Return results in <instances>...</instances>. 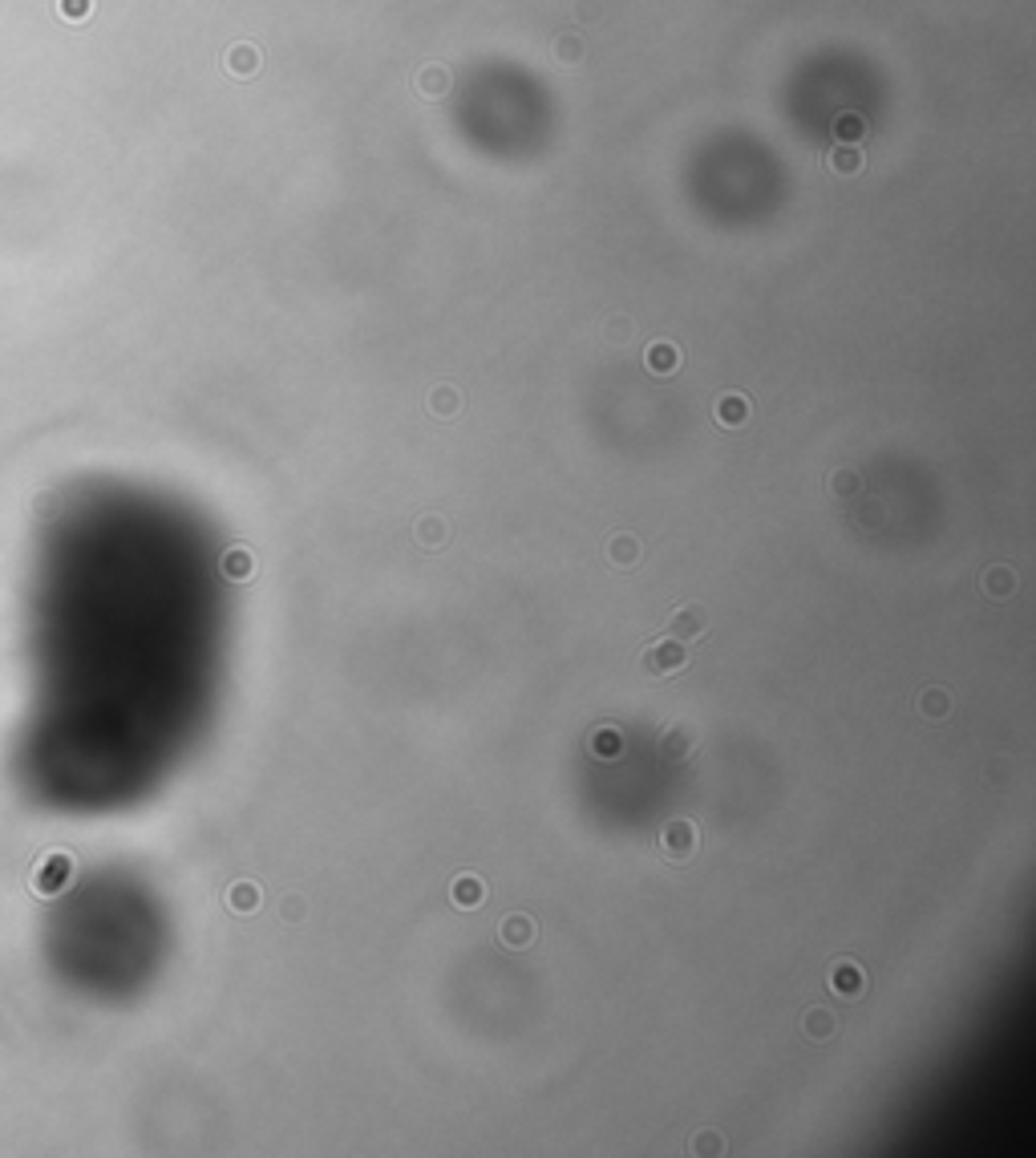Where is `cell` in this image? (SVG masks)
<instances>
[{"mask_svg": "<svg viewBox=\"0 0 1036 1158\" xmlns=\"http://www.w3.org/2000/svg\"><path fill=\"white\" fill-rule=\"evenodd\" d=\"M684 665H689V652H684V644L672 640V636H660V640H652L648 648L640 652V668L648 677H672Z\"/></svg>", "mask_w": 1036, "mask_h": 1158, "instance_id": "cell-1", "label": "cell"}, {"mask_svg": "<svg viewBox=\"0 0 1036 1158\" xmlns=\"http://www.w3.org/2000/svg\"><path fill=\"white\" fill-rule=\"evenodd\" d=\"M607 337H612V340H628V321H615L612 329H607Z\"/></svg>", "mask_w": 1036, "mask_h": 1158, "instance_id": "cell-27", "label": "cell"}, {"mask_svg": "<svg viewBox=\"0 0 1036 1158\" xmlns=\"http://www.w3.org/2000/svg\"><path fill=\"white\" fill-rule=\"evenodd\" d=\"M498 939H502V948H510V952H527V948L535 944V915L510 912L498 923Z\"/></svg>", "mask_w": 1036, "mask_h": 1158, "instance_id": "cell-5", "label": "cell"}, {"mask_svg": "<svg viewBox=\"0 0 1036 1158\" xmlns=\"http://www.w3.org/2000/svg\"><path fill=\"white\" fill-rule=\"evenodd\" d=\"M862 989H867V973H862L854 960H838L835 968H830V992H838L843 1000L862 997Z\"/></svg>", "mask_w": 1036, "mask_h": 1158, "instance_id": "cell-6", "label": "cell"}, {"mask_svg": "<svg viewBox=\"0 0 1036 1158\" xmlns=\"http://www.w3.org/2000/svg\"><path fill=\"white\" fill-rule=\"evenodd\" d=\"M984 592L992 596V600H1008V596L1016 592V571H1012V567H1004V563L988 567V571H984Z\"/></svg>", "mask_w": 1036, "mask_h": 1158, "instance_id": "cell-12", "label": "cell"}, {"mask_svg": "<svg viewBox=\"0 0 1036 1158\" xmlns=\"http://www.w3.org/2000/svg\"><path fill=\"white\" fill-rule=\"evenodd\" d=\"M801 1029H806L809 1041H830L838 1033V1021H835V1013H826V1008H809V1013L801 1016Z\"/></svg>", "mask_w": 1036, "mask_h": 1158, "instance_id": "cell-14", "label": "cell"}, {"mask_svg": "<svg viewBox=\"0 0 1036 1158\" xmlns=\"http://www.w3.org/2000/svg\"><path fill=\"white\" fill-rule=\"evenodd\" d=\"M417 543H422V547H441V543H446V523H441L438 515H425L422 523H417Z\"/></svg>", "mask_w": 1036, "mask_h": 1158, "instance_id": "cell-18", "label": "cell"}, {"mask_svg": "<svg viewBox=\"0 0 1036 1158\" xmlns=\"http://www.w3.org/2000/svg\"><path fill=\"white\" fill-rule=\"evenodd\" d=\"M660 851L672 862H689L697 854V822L692 819H668L660 830Z\"/></svg>", "mask_w": 1036, "mask_h": 1158, "instance_id": "cell-2", "label": "cell"}, {"mask_svg": "<svg viewBox=\"0 0 1036 1158\" xmlns=\"http://www.w3.org/2000/svg\"><path fill=\"white\" fill-rule=\"evenodd\" d=\"M223 575H231V579H247V575H252V555H247L244 547H231L227 555H223Z\"/></svg>", "mask_w": 1036, "mask_h": 1158, "instance_id": "cell-20", "label": "cell"}, {"mask_svg": "<svg viewBox=\"0 0 1036 1158\" xmlns=\"http://www.w3.org/2000/svg\"><path fill=\"white\" fill-rule=\"evenodd\" d=\"M830 170H835V175H859L862 154L854 150V142H838L835 150H830Z\"/></svg>", "mask_w": 1036, "mask_h": 1158, "instance_id": "cell-16", "label": "cell"}, {"mask_svg": "<svg viewBox=\"0 0 1036 1158\" xmlns=\"http://www.w3.org/2000/svg\"><path fill=\"white\" fill-rule=\"evenodd\" d=\"M708 624H713V620H708V612L700 608V604H684V608L672 612L664 636H672V640H681V644H692V640H705Z\"/></svg>", "mask_w": 1036, "mask_h": 1158, "instance_id": "cell-4", "label": "cell"}, {"mask_svg": "<svg viewBox=\"0 0 1036 1158\" xmlns=\"http://www.w3.org/2000/svg\"><path fill=\"white\" fill-rule=\"evenodd\" d=\"M919 713H923V721H944L947 713H952V693L939 685L923 689V693H919Z\"/></svg>", "mask_w": 1036, "mask_h": 1158, "instance_id": "cell-10", "label": "cell"}, {"mask_svg": "<svg viewBox=\"0 0 1036 1158\" xmlns=\"http://www.w3.org/2000/svg\"><path fill=\"white\" fill-rule=\"evenodd\" d=\"M486 896H490V891H486V883H482L478 875H458L454 888H450V899H454V907H478Z\"/></svg>", "mask_w": 1036, "mask_h": 1158, "instance_id": "cell-9", "label": "cell"}, {"mask_svg": "<svg viewBox=\"0 0 1036 1158\" xmlns=\"http://www.w3.org/2000/svg\"><path fill=\"white\" fill-rule=\"evenodd\" d=\"M279 915H284L287 923H300L304 920V896H287L284 904H279Z\"/></svg>", "mask_w": 1036, "mask_h": 1158, "instance_id": "cell-25", "label": "cell"}, {"mask_svg": "<svg viewBox=\"0 0 1036 1158\" xmlns=\"http://www.w3.org/2000/svg\"><path fill=\"white\" fill-rule=\"evenodd\" d=\"M697 745H700V729L692 725V721H672V725L660 733V758L681 766V761H689L692 753H697Z\"/></svg>", "mask_w": 1036, "mask_h": 1158, "instance_id": "cell-3", "label": "cell"}, {"mask_svg": "<svg viewBox=\"0 0 1036 1158\" xmlns=\"http://www.w3.org/2000/svg\"><path fill=\"white\" fill-rule=\"evenodd\" d=\"M721 1150H724V1138L716 1130H700L692 1138V1154H721Z\"/></svg>", "mask_w": 1036, "mask_h": 1158, "instance_id": "cell-23", "label": "cell"}, {"mask_svg": "<svg viewBox=\"0 0 1036 1158\" xmlns=\"http://www.w3.org/2000/svg\"><path fill=\"white\" fill-rule=\"evenodd\" d=\"M835 138L838 142H859L862 138V118H854V114H838L835 118Z\"/></svg>", "mask_w": 1036, "mask_h": 1158, "instance_id": "cell-21", "label": "cell"}, {"mask_svg": "<svg viewBox=\"0 0 1036 1158\" xmlns=\"http://www.w3.org/2000/svg\"><path fill=\"white\" fill-rule=\"evenodd\" d=\"M830 491H835L838 499H851V494H859V474H854V470H835V474H830Z\"/></svg>", "mask_w": 1036, "mask_h": 1158, "instance_id": "cell-22", "label": "cell"}, {"mask_svg": "<svg viewBox=\"0 0 1036 1158\" xmlns=\"http://www.w3.org/2000/svg\"><path fill=\"white\" fill-rule=\"evenodd\" d=\"M559 53H563V61H579V41L575 37H559Z\"/></svg>", "mask_w": 1036, "mask_h": 1158, "instance_id": "cell-26", "label": "cell"}, {"mask_svg": "<svg viewBox=\"0 0 1036 1158\" xmlns=\"http://www.w3.org/2000/svg\"><path fill=\"white\" fill-rule=\"evenodd\" d=\"M430 414L433 417H441V422H450V417H458V409H462V393L454 390V385H438V390L430 393Z\"/></svg>", "mask_w": 1036, "mask_h": 1158, "instance_id": "cell-13", "label": "cell"}, {"mask_svg": "<svg viewBox=\"0 0 1036 1158\" xmlns=\"http://www.w3.org/2000/svg\"><path fill=\"white\" fill-rule=\"evenodd\" d=\"M607 559H612L615 567H636L640 563V539H636V535H615V539L607 543Z\"/></svg>", "mask_w": 1036, "mask_h": 1158, "instance_id": "cell-15", "label": "cell"}, {"mask_svg": "<svg viewBox=\"0 0 1036 1158\" xmlns=\"http://www.w3.org/2000/svg\"><path fill=\"white\" fill-rule=\"evenodd\" d=\"M749 398H741V393H721V401H716V409H713V417H716V425H724V430H737V425H745L749 422Z\"/></svg>", "mask_w": 1036, "mask_h": 1158, "instance_id": "cell-7", "label": "cell"}, {"mask_svg": "<svg viewBox=\"0 0 1036 1158\" xmlns=\"http://www.w3.org/2000/svg\"><path fill=\"white\" fill-rule=\"evenodd\" d=\"M587 745H591V753H595L599 761H612V758L624 753V737H620V729H612V725H599L595 733L587 737Z\"/></svg>", "mask_w": 1036, "mask_h": 1158, "instance_id": "cell-11", "label": "cell"}, {"mask_svg": "<svg viewBox=\"0 0 1036 1158\" xmlns=\"http://www.w3.org/2000/svg\"><path fill=\"white\" fill-rule=\"evenodd\" d=\"M231 69H235V73H252V69H260V57H255V49L239 45V49L231 53Z\"/></svg>", "mask_w": 1036, "mask_h": 1158, "instance_id": "cell-24", "label": "cell"}, {"mask_svg": "<svg viewBox=\"0 0 1036 1158\" xmlns=\"http://www.w3.org/2000/svg\"><path fill=\"white\" fill-rule=\"evenodd\" d=\"M644 365H648V373H656V377H668V373L681 369V348L668 345V340H656V345L644 353Z\"/></svg>", "mask_w": 1036, "mask_h": 1158, "instance_id": "cell-8", "label": "cell"}, {"mask_svg": "<svg viewBox=\"0 0 1036 1158\" xmlns=\"http://www.w3.org/2000/svg\"><path fill=\"white\" fill-rule=\"evenodd\" d=\"M446 81L450 77H446V69L441 65H430L425 73H417V90H422L425 98H441V93H446Z\"/></svg>", "mask_w": 1036, "mask_h": 1158, "instance_id": "cell-19", "label": "cell"}, {"mask_svg": "<svg viewBox=\"0 0 1036 1158\" xmlns=\"http://www.w3.org/2000/svg\"><path fill=\"white\" fill-rule=\"evenodd\" d=\"M260 888H255V883H235V888H231L227 891V907H231V912H239V915H247V912H255V907H260Z\"/></svg>", "mask_w": 1036, "mask_h": 1158, "instance_id": "cell-17", "label": "cell"}]
</instances>
